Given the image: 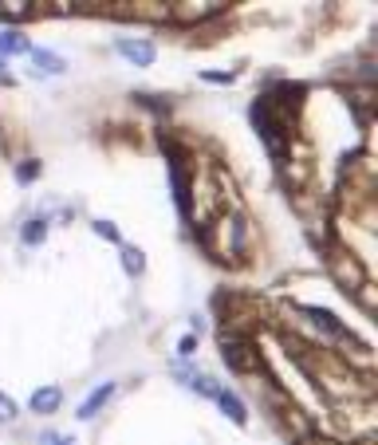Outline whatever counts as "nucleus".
Instances as JSON below:
<instances>
[{
  "instance_id": "obj_15",
  "label": "nucleus",
  "mask_w": 378,
  "mask_h": 445,
  "mask_svg": "<svg viewBox=\"0 0 378 445\" xmlns=\"http://www.w3.org/2000/svg\"><path fill=\"white\" fill-rule=\"evenodd\" d=\"M36 174H40V162H24V166L16 169V178H20V181H32Z\"/></svg>"
},
{
  "instance_id": "obj_13",
  "label": "nucleus",
  "mask_w": 378,
  "mask_h": 445,
  "mask_svg": "<svg viewBox=\"0 0 378 445\" xmlns=\"http://www.w3.org/2000/svg\"><path fill=\"white\" fill-rule=\"evenodd\" d=\"M16 418V402L8 394H0V421H12Z\"/></svg>"
},
{
  "instance_id": "obj_3",
  "label": "nucleus",
  "mask_w": 378,
  "mask_h": 445,
  "mask_svg": "<svg viewBox=\"0 0 378 445\" xmlns=\"http://www.w3.org/2000/svg\"><path fill=\"white\" fill-rule=\"evenodd\" d=\"M60 402H63V390H60V386H40L36 394H32V410H36V414H55V410H60Z\"/></svg>"
},
{
  "instance_id": "obj_12",
  "label": "nucleus",
  "mask_w": 378,
  "mask_h": 445,
  "mask_svg": "<svg viewBox=\"0 0 378 445\" xmlns=\"http://www.w3.org/2000/svg\"><path fill=\"white\" fill-rule=\"evenodd\" d=\"M221 351L229 355V362L237 367V371H244V367H248V362H244V347L237 343V339H221Z\"/></svg>"
},
{
  "instance_id": "obj_9",
  "label": "nucleus",
  "mask_w": 378,
  "mask_h": 445,
  "mask_svg": "<svg viewBox=\"0 0 378 445\" xmlns=\"http://www.w3.org/2000/svg\"><path fill=\"white\" fill-rule=\"evenodd\" d=\"M304 315H307V319H316V324L319 327H323V331H331V335H347V331H343V324H339V319H335V315H331V312H323V308H304Z\"/></svg>"
},
{
  "instance_id": "obj_14",
  "label": "nucleus",
  "mask_w": 378,
  "mask_h": 445,
  "mask_svg": "<svg viewBox=\"0 0 378 445\" xmlns=\"http://www.w3.org/2000/svg\"><path fill=\"white\" fill-rule=\"evenodd\" d=\"M95 233L103 237V241H119V229H114L110 221H95Z\"/></svg>"
},
{
  "instance_id": "obj_10",
  "label": "nucleus",
  "mask_w": 378,
  "mask_h": 445,
  "mask_svg": "<svg viewBox=\"0 0 378 445\" xmlns=\"http://www.w3.org/2000/svg\"><path fill=\"white\" fill-rule=\"evenodd\" d=\"M122 265H126V272L130 276H142V268H146V256H142V249H122Z\"/></svg>"
},
{
  "instance_id": "obj_16",
  "label": "nucleus",
  "mask_w": 378,
  "mask_h": 445,
  "mask_svg": "<svg viewBox=\"0 0 378 445\" xmlns=\"http://www.w3.org/2000/svg\"><path fill=\"white\" fill-rule=\"evenodd\" d=\"M205 83H232V72H205Z\"/></svg>"
},
{
  "instance_id": "obj_1",
  "label": "nucleus",
  "mask_w": 378,
  "mask_h": 445,
  "mask_svg": "<svg viewBox=\"0 0 378 445\" xmlns=\"http://www.w3.org/2000/svg\"><path fill=\"white\" fill-rule=\"evenodd\" d=\"M252 122L260 126L264 142L272 146V154H280V126H276L272 115H268V99H257V103H252Z\"/></svg>"
},
{
  "instance_id": "obj_18",
  "label": "nucleus",
  "mask_w": 378,
  "mask_h": 445,
  "mask_svg": "<svg viewBox=\"0 0 378 445\" xmlns=\"http://www.w3.org/2000/svg\"><path fill=\"white\" fill-rule=\"evenodd\" d=\"M51 445H71V442H51Z\"/></svg>"
},
{
  "instance_id": "obj_7",
  "label": "nucleus",
  "mask_w": 378,
  "mask_h": 445,
  "mask_svg": "<svg viewBox=\"0 0 378 445\" xmlns=\"http://www.w3.org/2000/svg\"><path fill=\"white\" fill-rule=\"evenodd\" d=\"M213 402H217V406L225 410V414H229L237 426H244V421H248V414H244V406H241V398H237V394H229V390H217V398H213Z\"/></svg>"
},
{
  "instance_id": "obj_11",
  "label": "nucleus",
  "mask_w": 378,
  "mask_h": 445,
  "mask_svg": "<svg viewBox=\"0 0 378 445\" xmlns=\"http://www.w3.org/2000/svg\"><path fill=\"white\" fill-rule=\"evenodd\" d=\"M20 237H24V244H40L44 237H48V221H44V217H36V221H28Z\"/></svg>"
},
{
  "instance_id": "obj_8",
  "label": "nucleus",
  "mask_w": 378,
  "mask_h": 445,
  "mask_svg": "<svg viewBox=\"0 0 378 445\" xmlns=\"http://www.w3.org/2000/svg\"><path fill=\"white\" fill-rule=\"evenodd\" d=\"M173 190H178V209H182L185 217H189V190H185V166L182 158L173 154Z\"/></svg>"
},
{
  "instance_id": "obj_5",
  "label": "nucleus",
  "mask_w": 378,
  "mask_h": 445,
  "mask_svg": "<svg viewBox=\"0 0 378 445\" xmlns=\"http://www.w3.org/2000/svg\"><path fill=\"white\" fill-rule=\"evenodd\" d=\"M32 56V67H36L40 75H60L63 72V60L55 56V51H44V48H32L28 51Z\"/></svg>"
},
{
  "instance_id": "obj_2",
  "label": "nucleus",
  "mask_w": 378,
  "mask_h": 445,
  "mask_svg": "<svg viewBox=\"0 0 378 445\" xmlns=\"http://www.w3.org/2000/svg\"><path fill=\"white\" fill-rule=\"evenodd\" d=\"M119 56L122 60H130V63H138V67H150L158 51H154L150 40H119Z\"/></svg>"
},
{
  "instance_id": "obj_6",
  "label": "nucleus",
  "mask_w": 378,
  "mask_h": 445,
  "mask_svg": "<svg viewBox=\"0 0 378 445\" xmlns=\"http://www.w3.org/2000/svg\"><path fill=\"white\" fill-rule=\"evenodd\" d=\"M32 44H28L20 32H0V63L8 60V56H28Z\"/></svg>"
},
{
  "instance_id": "obj_17",
  "label": "nucleus",
  "mask_w": 378,
  "mask_h": 445,
  "mask_svg": "<svg viewBox=\"0 0 378 445\" xmlns=\"http://www.w3.org/2000/svg\"><path fill=\"white\" fill-rule=\"evenodd\" d=\"M178 351H182V355H194V351H197V335H185L182 343H178Z\"/></svg>"
},
{
  "instance_id": "obj_4",
  "label": "nucleus",
  "mask_w": 378,
  "mask_h": 445,
  "mask_svg": "<svg viewBox=\"0 0 378 445\" xmlns=\"http://www.w3.org/2000/svg\"><path fill=\"white\" fill-rule=\"evenodd\" d=\"M110 394H114V383H103V386L95 390V394L87 398L83 406H79V418H83V421H91V418L98 414V410H103V406L110 402Z\"/></svg>"
}]
</instances>
